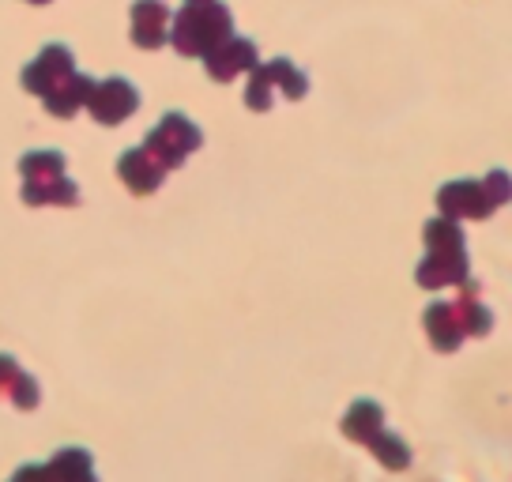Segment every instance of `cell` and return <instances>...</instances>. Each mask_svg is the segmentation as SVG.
I'll use <instances>...</instances> for the list:
<instances>
[{
  "label": "cell",
  "instance_id": "cell-1",
  "mask_svg": "<svg viewBox=\"0 0 512 482\" xmlns=\"http://www.w3.org/2000/svg\"><path fill=\"white\" fill-rule=\"evenodd\" d=\"M234 34V16L223 0H189L170 16V46L181 57H208L211 49Z\"/></svg>",
  "mask_w": 512,
  "mask_h": 482
},
{
  "label": "cell",
  "instance_id": "cell-2",
  "mask_svg": "<svg viewBox=\"0 0 512 482\" xmlns=\"http://www.w3.org/2000/svg\"><path fill=\"white\" fill-rule=\"evenodd\" d=\"M200 144H204V132H200V125H192L185 113H166L159 125L144 136V151L159 162L166 174L181 170L192 151H200Z\"/></svg>",
  "mask_w": 512,
  "mask_h": 482
},
{
  "label": "cell",
  "instance_id": "cell-3",
  "mask_svg": "<svg viewBox=\"0 0 512 482\" xmlns=\"http://www.w3.org/2000/svg\"><path fill=\"white\" fill-rule=\"evenodd\" d=\"M83 110L91 113L98 125H110L113 129V125H121V121H128L132 113L140 110V91H136V83L110 76V80L102 83H91Z\"/></svg>",
  "mask_w": 512,
  "mask_h": 482
},
{
  "label": "cell",
  "instance_id": "cell-4",
  "mask_svg": "<svg viewBox=\"0 0 512 482\" xmlns=\"http://www.w3.org/2000/svg\"><path fill=\"white\" fill-rule=\"evenodd\" d=\"M76 72V57H72V49L61 46V42H53V46H46L38 57H34L31 65L23 68V87L31 91V95H49L53 87L61 80H68Z\"/></svg>",
  "mask_w": 512,
  "mask_h": 482
},
{
  "label": "cell",
  "instance_id": "cell-5",
  "mask_svg": "<svg viewBox=\"0 0 512 482\" xmlns=\"http://www.w3.org/2000/svg\"><path fill=\"white\" fill-rule=\"evenodd\" d=\"M467 275H471L467 249H430V257L418 264L415 283L422 290H441V287H460Z\"/></svg>",
  "mask_w": 512,
  "mask_h": 482
},
{
  "label": "cell",
  "instance_id": "cell-6",
  "mask_svg": "<svg viewBox=\"0 0 512 482\" xmlns=\"http://www.w3.org/2000/svg\"><path fill=\"white\" fill-rule=\"evenodd\" d=\"M253 65H260L256 46L249 42V38H234V34H230L226 42H219V46L204 57V68H208V76L215 83H230L234 76L249 72Z\"/></svg>",
  "mask_w": 512,
  "mask_h": 482
},
{
  "label": "cell",
  "instance_id": "cell-7",
  "mask_svg": "<svg viewBox=\"0 0 512 482\" xmlns=\"http://www.w3.org/2000/svg\"><path fill=\"white\" fill-rule=\"evenodd\" d=\"M437 208L448 219H486L490 211H497L482 189V181H448L437 193Z\"/></svg>",
  "mask_w": 512,
  "mask_h": 482
},
{
  "label": "cell",
  "instance_id": "cell-8",
  "mask_svg": "<svg viewBox=\"0 0 512 482\" xmlns=\"http://www.w3.org/2000/svg\"><path fill=\"white\" fill-rule=\"evenodd\" d=\"M170 8L166 0H136L132 4V46L140 49H162L170 42Z\"/></svg>",
  "mask_w": 512,
  "mask_h": 482
},
{
  "label": "cell",
  "instance_id": "cell-9",
  "mask_svg": "<svg viewBox=\"0 0 512 482\" xmlns=\"http://www.w3.org/2000/svg\"><path fill=\"white\" fill-rule=\"evenodd\" d=\"M117 177L125 181V189L132 196H151L166 181V170L147 155L144 147H128L125 155L117 159Z\"/></svg>",
  "mask_w": 512,
  "mask_h": 482
},
{
  "label": "cell",
  "instance_id": "cell-10",
  "mask_svg": "<svg viewBox=\"0 0 512 482\" xmlns=\"http://www.w3.org/2000/svg\"><path fill=\"white\" fill-rule=\"evenodd\" d=\"M422 324H426V336H430L433 351H456L460 343H464V328H460V321H456V309H452V302H433L430 309H426V317H422Z\"/></svg>",
  "mask_w": 512,
  "mask_h": 482
},
{
  "label": "cell",
  "instance_id": "cell-11",
  "mask_svg": "<svg viewBox=\"0 0 512 482\" xmlns=\"http://www.w3.org/2000/svg\"><path fill=\"white\" fill-rule=\"evenodd\" d=\"M91 76H83V72H72L68 80H61L49 95H42V102H46V110L53 113V117H61V121H72L76 113L83 110V102H87V91H91Z\"/></svg>",
  "mask_w": 512,
  "mask_h": 482
},
{
  "label": "cell",
  "instance_id": "cell-12",
  "mask_svg": "<svg viewBox=\"0 0 512 482\" xmlns=\"http://www.w3.org/2000/svg\"><path fill=\"white\" fill-rule=\"evenodd\" d=\"M460 287H464V294L452 302L456 321H460V328H464V336H486V332L494 328V313L479 302V283L467 275Z\"/></svg>",
  "mask_w": 512,
  "mask_h": 482
},
{
  "label": "cell",
  "instance_id": "cell-13",
  "mask_svg": "<svg viewBox=\"0 0 512 482\" xmlns=\"http://www.w3.org/2000/svg\"><path fill=\"white\" fill-rule=\"evenodd\" d=\"M23 204L31 208H46V204H57V208H76L80 204V189L76 181L68 177H53V181H23Z\"/></svg>",
  "mask_w": 512,
  "mask_h": 482
},
{
  "label": "cell",
  "instance_id": "cell-14",
  "mask_svg": "<svg viewBox=\"0 0 512 482\" xmlns=\"http://www.w3.org/2000/svg\"><path fill=\"white\" fill-rule=\"evenodd\" d=\"M384 426V407L373 400H358L343 415V422H339V430H343V437L347 441H354V445H369V437L377 434Z\"/></svg>",
  "mask_w": 512,
  "mask_h": 482
},
{
  "label": "cell",
  "instance_id": "cell-15",
  "mask_svg": "<svg viewBox=\"0 0 512 482\" xmlns=\"http://www.w3.org/2000/svg\"><path fill=\"white\" fill-rule=\"evenodd\" d=\"M377 460H381V467H388V471H403V467L411 464V445L403 441L400 434H392V430H377V434L369 437V445H366Z\"/></svg>",
  "mask_w": 512,
  "mask_h": 482
},
{
  "label": "cell",
  "instance_id": "cell-16",
  "mask_svg": "<svg viewBox=\"0 0 512 482\" xmlns=\"http://www.w3.org/2000/svg\"><path fill=\"white\" fill-rule=\"evenodd\" d=\"M264 68H268V80H272L275 91H283L290 102H302L305 91H309V76H305L302 68L294 65V61H287V57H275Z\"/></svg>",
  "mask_w": 512,
  "mask_h": 482
},
{
  "label": "cell",
  "instance_id": "cell-17",
  "mask_svg": "<svg viewBox=\"0 0 512 482\" xmlns=\"http://www.w3.org/2000/svg\"><path fill=\"white\" fill-rule=\"evenodd\" d=\"M38 475H53V479H91L95 467H91V456L83 449H61L49 467H38Z\"/></svg>",
  "mask_w": 512,
  "mask_h": 482
},
{
  "label": "cell",
  "instance_id": "cell-18",
  "mask_svg": "<svg viewBox=\"0 0 512 482\" xmlns=\"http://www.w3.org/2000/svg\"><path fill=\"white\" fill-rule=\"evenodd\" d=\"M64 166L68 162L61 151H27L19 159V174H23V181H53L64 174Z\"/></svg>",
  "mask_w": 512,
  "mask_h": 482
},
{
  "label": "cell",
  "instance_id": "cell-19",
  "mask_svg": "<svg viewBox=\"0 0 512 482\" xmlns=\"http://www.w3.org/2000/svg\"><path fill=\"white\" fill-rule=\"evenodd\" d=\"M422 238H426L430 249H464V241H467L464 230H460V219H448V215L430 219L426 230H422Z\"/></svg>",
  "mask_w": 512,
  "mask_h": 482
},
{
  "label": "cell",
  "instance_id": "cell-20",
  "mask_svg": "<svg viewBox=\"0 0 512 482\" xmlns=\"http://www.w3.org/2000/svg\"><path fill=\"white\" fill-rule=\"evenodd\" d=\"M245 106L253 113H268L275 106V87L268 80V68L253 65L249 68V87H245Z\"/></svg>",
  "mask_w": 512,
  "mask_h": 482
},
{
  "label": "cell",
  "instance_id": "cell-21",
  "mask_svg": "<svg viewBox=\"0 0 512 482\" xmlns=\"http://www.w3.org/2000/svg\"><path fill=\"white\" fill-rule=\"evenodd\" d=\"M8 400L16 403L19 411H34L38 400H42V388H38V381H34L31 373L19 370V377L12 381V388H8Z\"/></svg>",
  "mask_w": 512,
  "mask_h": 482
},
{
  "label": "cell",
  "instance_id": "cell-22",
  "mask_svg": "<svg viewBox=\"0 0 512 482\" xmlns=\"http://www.w3.org/2000/svg\"><path fill=\"white\" fill-rule=\"evenodd\" d=\"M482 189L490 196V204L501 208V204L509 200V174H505V170H494L490 177H482Z\"/></svg>",
  "mask_w": 512,
  "mask_h": 482
},
{
  "label": "cell",
  "instance_id": "cell-23",
  "mask_svg": "<svg viewBox=\"0 0 512 482\" xmlns=\"http://www.w3.org/2000/svg\"><path fill=\"white\" fill-rule=\"evenodd\" d=\"M16 377H19V362L12 354H0V396H8V388H12Z\"/></svg>",
  "mask_w": 512,
  "mask_h": 482
},
{
  "label": "cell",
  "instance_id": "cell-24",
  "mask_svg": "<svg viewBox=\"0 0 512 482\" xmlns=\"http://www.w3.org/2000/svg\"><path fill=\"white\" fill-rule=\"evenodd\" d=\"M27 4H49V0H27Z\"/></svg>",
  "mask_w": 512,
  "mask_h": 482
}]
</instances>
